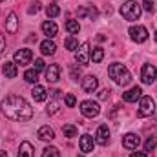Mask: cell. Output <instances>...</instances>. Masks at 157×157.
Listing matches in <instances>:
<instances>
[{
  "mask_svg": "<svg viewBox=\"0 0 157 157\" xmlns=\"http://www.w3.org/2000/svg\"><path fill=\"white\" fill-rule=\"evenodd\" d=\"M35 70H37V71L46 70V64H44V60H42V59H37V60H35Z\"/></svg>",
  "mask_w": 157,
  "mask_h": 157,
  "instance_id": "e575fe53",
  "label": "cell"
},
{
  "mask_svg": "<svg viewBox=\"0 0 157 157\" xmlns=\"http://www.w3.org/2000/svg\"><path fill=\"white\" fill-rule=\"evenodd\" d=\"M130 157H148V155H146V154H143V152H133Z\"/></svg>",
  "mask_w": 157,
  "mask_h": 157,
  "instance_id": "60d3db41",
  "label": "cell"
},
{
  "mask_svg": "<svg viewBox=\"0 0 157 157\" xmlns=\"http://www.w3.org/2000/svg\"><path fill=\"white\" fill-rule=\"evenodd\" d=\"M62 133H64V137H68V139L77 137V126H75V124H66V126H62Z\"/></svg>",
  "mask_w": 157,
  "mask_h": 157,
  "instance_id": "d4e9b609",
  "label": "cell"
},
{
  "mask_svg": "<svg viewBox=\"0 0 157 157\" xmlns=\"http://www.w3.org/2000/svg\"><path fill=\"white\" fill-rule=\"evenodd\" d=\"M154 148H155V139L150 137V139L144 143V150H146V152H154Z\"/></svg>",
  "mask_w": 157,
  "mask_h": 157,
  "instance_id": "1f68e13d",
  "label": "cell"
},
{
  "mask_svg": "<svg viewBox=\"0 0 157 157\" xmlns=\"http://www.w3.org/2000/svg\"><path fill=\"white\" fill-rule=\"evenodd\" d=\"M75 102H77V99H75V95H71V93H68V95H66V106H68V108H73V106H75Z\"/></svg>",
  "mask_w": 157,
  "mask_h": 157,
  "instance_id": "d6a6232c",
  "label": "cell"
},
{
  "mask_svg": "<svg viewBox=\"0 0 157 157\" xmlns=\"http://www.w3.org/2000/svg\"><path fill=\"white\" fill-rule=\"evenodd\" d=\"M64 46H66V49H70V51H77L78 49V40L73 39V37H68V39L64 40Z\"/></svg>",
  "mask_w": 157,
  "mask_h": 157,
  "instance_id": "83f0119b",
  "label": "cell"
},
{
  "mask_svg": "<svg viewBox=\"0 0 157 157\" xmlns=\"http://www.w3.org/2000/svg\"><path fill=\"white\" fill-rule=\"evenodd\" d=\"M31 95H33L35 102H44V101H46V97H48V91H46V88H44V86L35 84V86H33V90H31Z\"/></svg>",
  "mask_w": 157,
  "mask_h": 157,
  "instance_id": "2e32d148",
  "label": "cell"
},
{
  "mask_svg": "<svg viewBox=\"0 0 157 157\" xmlns=\"http://www.w3.org/2000/svg\"><path fill=\"white\" fill-rule=\"evenodd\" d=\"M17 157H33V144L28 143V141L20 143V148H18Z\"/></svg>",
  "mask_w": 157,
  "mask_h": 157,
  "instance_id": "44dd1931",
  "label": "cell"
},
{
  "mask_svg": "<svg viewBox=\"0 0 157 157\" xmlns=\"http://www.w3.org/2000/svg\"><path fill=\"white\" fill-rule=\"evenodd\" d=\"M0 157H7V154H4V152H2V154H0Z\"/></svg>",
  "mask_w": 157,
  "mask_h": 157,
  "instance_id": "7bdbcfd3",
  "label": "cell"
},
{
  "mask_svg": "<svg viewBox=\"0 0 157 157\" xmlns=\"http://www.w3.org/2000/svg\"><path fill=\"white\" fill-rule=\"evenodd\" d=\"M57 112H59V104H57L55 101H53V102H49V104H48V113H49V115H53V113H57Z\"/></svg>",
  "mask_w": 157,
  "mask_h": 157,
  "instance_id": "836d02e7",
  "label": "cell"
},
{
  "mask_svg": "<svg viewBox=\"0 0 157 157\" xmlns=\"http://www.w3.org/2000/svg\"><path fill=\"white\" fill-rule=\"evenodd\" d=\"M4 49H6V39H4V35L0 33V53H2Z\"/></svg>",
  "mask_w": 157,
  "mask_h": 157,
  "instance_id": "74e56055",
  "label": "cell"
},
{
  "mask_svg": "<svg viewBox=\"0 0 157 157\" xmlns=\"http://www.w3.org/2000/svg\"><path fill=\"white\" fill-rule=\"evenodd\" d=\"M80 113H82L84 117L93 119L101 113V108H99V104L93 102V101H84V102H80Z\"/></svg>",
  "mask_w": 157,
  "mask_h": 157,
  "instance_id": "5b68a950",
  "label": "cell"
},
{
  "mask_svg": "<svg viewBox=\"0 0 157 157\" xmlns=\"http://www.w3.org/2000/svg\"><path fill=\"white\" fill-rule=\"evenodd\" d=\"M2 73L6 75V78H15L18 70H17V64L15 62H4L2 64Z\"/></svg>",
  "mask_w": 157,
  "mask_h": 157,
  "instance_id": "e0dca14e",
  "label": "cell"
},
{
  "mask_svg": "<svg viewBox=\"0 0 157 157\" xmlns=\"http://www.w3.org/2000/svg\"><path fill=\"white\" fill-rule=\"evenodd\" d=\"M15 64L18 66H28L29 62H31V59H33V51L31 49H28V48H24V49H18L17 53H15Z\"/></svg>",
  "mask_w": 157,
  "mask_h": 157,
  "instance_id": "52a82bcc",
  "label": "cell"
},
{
  "mask_svg": "<svg viewBox=\"0 0 157 157\" xmlns=\"http://www.w3.org/2000/svg\"><path fill=\"white\" fill-rule=\"evenodd\" d=\"M108 75H110V78H113V82L119 84V86H128L130 80H132V73L128 71V68L124 64H119V62H113L108 68Z\"/></svg>",
  "mask_w": 157,
  "mask_h": 157,
  "instance_id": "7a4b0ae2",
  "label": "cell"
},
{
  "mask_svg": "<svg viewBox=\"0 0 157 157\" xmlns=\"http://www.w3.org/2000/svg\"><path fill=\"white\" fill-rule=\"evenodd\" d=\"M42 31H44V35H48V39H51V37L57 35L59 28L53 20H46V22H42Z\"/></svg>",
  "mask_w": 157,
  "mask_h": 157,
  "instance_id": "ac0fdd59",
  "label": "cell"
},
{
  "mask_svg": "<svg viewBox=\"0 0 157 157\" xmlns=\"http://www.w3.org/2000/svg\"><path fill=\"white\" fill-rule=\"evenodd\" d=\"M155 42H157V31H155Z\"/></svg>",
  "mask_w": 157,
  "mask_h": 157,
  "instance_id": "ee69618b",
  "label": "cell"
},
{
  "mask_svg": "<svg viewBox=\"0 0 157 157\" xmlns=\"http://www.w3.org/2000/svg\"><path fill=\"white\" fill-rule=\"evenodd\" d=\"M154 7H155L154 0H143V9H144V11H148V13H154Z\"/></svg>",
  "mask_w": 157,
  "mask_h": 157,
  "instance_id": "4dcf8cb0",
  "label": "cell"
},
{
  "mask_svg": "<svg viewBox=\"0 0 157 157\" xmlns=\"http://www.w3.org/2000/svg\"><path fill=\"white\" fill-rule=\"evenodd\" d=\"M0 2H2V0H0Z\"/></svg>",
  "mask_w": 157,
  "mask_h": 157,
  "instance_id": "f6af8a7d",
  "label": "cell"
},
{
  "mask_svg": "<svg viewBox=\"0 0 157 157\" xmlns=\"http://www.w3.org/2000/svg\"><path fill=\"white\" fill-rule=\"evenodd\" d=\"M157 78V70L154 64H144L143 70H141V80L144 84H152L154 80Z\"/></svg>",
  "mask_w": 157,
  "mask_h": 157,
  "instance_id": "ba28073f",
  "label": "cell"
},
{
  "mask_svg": "<svg viewBox=\"0 0 157 157\" xmlns=\"http://www.w3.org/2000/svg\"><path fill=\"white\" fill-rule=\"evenodd\" d=\"M95 137H97V143H99L101 146H106V144L110 143V130H108V126H106V124H101Z\"/></svg>",
  "mask_w": 157,
  "mask_h": 157,
  "instance_id": "5bb4252c",
  "label": "cell"
},
{
  "mask_svg": "<svg viewBox=\"0 0 157 157\" xmlns=\"http://www.w3.org/2000/svg\"><path fill=\"white\" fill-rule=\"evenodd\" d=\"M90 59L97 64V62H101L102 59H104V49L102 48H93L91 49V53H90Z\"/></svg>",
  "mask_w": 157,
  "mask_h": 157,
  "instance_id": "603a6c76",
  "label": "cell"
},
{
  "mask_svg": "<svg viewBox=\"0 0 157 157\" xmlns=\"http://www.w3.org/2000/svg\"><path fill=\"white\" fill-rule=\"evenodd\" d=\"M60 78V66L59 64H49V68H46V80L48 82H57Z\"/></svg>",
  "mask_w": 157,
  "mask_h": 157,
  "instance_id": "9a60e30c",
  "label": "cell"
},
{
  "mask_svg": "<svg viewBox=\"0 0 157 157\" xmlns=\"http://www.w3.org/2000/svg\"><path fill=\"white\" fill-rule=\"evenodd\" d=\"M97 86H99V78L95 75H88V77L82 78V90L86 93H93L97 90Z\"/></svg>",
  "mask_w": 157,
  "mask_h": 157,
  "instance_id": "7c38bea8",
  "label": "cell"
},
{
  "mask_svg": "<svg viewBox=\"0 0 157 157\" xmlns=\"http://www.w3.org/2000/svg\"><path fill=\"white\" fill-rule=\"evenodd\" d=\"M40 6H42V4H40L39 0H35V2L31 4V7H29L28 11H29V13H37V11H39V9H40Z\"/></svg>",
  "mask_w": 157,
  "mask_h": 157,
  "instance_id": "d590c367",
  "label": "cell"
},
{
  "mask_svg": "<svg viewBox=\"0 0 157 157\" xmlns=\"http://www.w3.org/2000/svg\"><path fill=\"white\" fill-rule=\"evenodd\" d=\"M75 60H77L78 64H82V66H86L90 62V44L88 42H84L75 51Z\"/></svg>",
  "mask_w": 157,
  "mask_h": 157,
  "instance_id": "9c48e42d",
  "label": "cell"
},
{
  "mask_svg": "<svg viewBox=\"0 0 157 157\" xmlns=\"http://www.w3.org/2000/svg\"><path fill=\"white\" fill-rule=\"evenodd\" d=\"M78 146H80V152H84V154H90V152H93L95 141H93V137H91V135L84 133V135L80 137V141H78Z\"/></svg>",
  "mask_w": 157,
  "mask_h": 157,
  "instance_id": "8fae6325",
  "label": "cell"
},
{
  "mask_svg": "<svg viewBox=\"0 0 157 157\" xmlns=\"http://www.w3.org/2000/svg\"><path fill=\"white\" fill-rule=\"evenodd\" d=\"M128 33H130L132 40L137 42V44H141V42H144V40L148 39V29L144 26H132Z\"/></svg>",
  "mask_w": 157,
  "mask_h": 157,
  "instance_id": "8992f818",
  "label": "cell"
},
{
  "mask_svg": "<svg viewBox=\"0 0 157 157\" xmlns=\"http://www.w3.org/2000/svg\"><path fill=\"white\" fill-rule=\"evenodd\" d=\"M40 51H42V55H55V51H57V44L53 42V40H44L42 44H40Z\"/></svg>",
  "mask_w": 157,
  "mask_h": 157,
  "instance_id": "ffe728a7",
  "label": "cell"
},
{
  "mask_svg": "<svg viewBox=\"0 0 157 157\" xmlns=\"http://www.w3.org/2000/svg\"><path fill=\"white\" fill-rule=\"evenodd\" d=\"M77 15H78V17H86V7H78Z\"/></svg>",
  "mask_w": 157,
  "mask_h": 157,
  "instance_id": "ab89813d",
  "label": "cell"
},
{
  "mask_svg": "<svg viewBox=\"0 0 157 157\" xmlns=\"http://www.w3.org/2000/svg\"><path fill=\"white\" fill-rule=\"evenodd\" d=\"M155 112V101L152 97H141L139 104V117H150Z\"/></svg>",
  "mask_w": 157,
  "mask_h": 157,
  "instance_id": "277c9868",
  "label": "cell"
},
{
  "mask_svg": "<svg viewBox=\"0 0 157 157\" xmlns=\"http://www.w3.org/2000/svg\"><path fill=\"white\" fill-rule=\"evenodd\" d=\"M24 80L26 82H29V84H37V80H39V71L33 68V70H28L26 73H24Z\"/></svg>",
  "mask_w": 157,
  "mask_h": 157,
  "instance_id": "cb8c5ba5",
  "label": "cell"
},
{
  "mask_svg": "<svg viewBox=\"0 0 157 157\" xmlns=\"http://www.w3.org/2000/svg\"><path fill=\"white\" fill-rule=\"evenodd\" d=\"M0 110L2 113L11 121L17 122H24L33 117V108L29 106V102L18 95H7L2 102H0Z\"/></svg>",
  "mask_w": 157,
  "mask_h": 157,
  "instance_id": "6da1fadb",
  "label": "cell"
},
{
  "mask_svg": "<svg viewBox=\"0 0 157 157\" xmlns=\"http://www.w3.org/2000/svg\"><path fill=\"white\" fill-rule=\"evenodd\" d=\"M110 93H112V91H110V90H102V91H101V95H99V97H101V99H102V101H104V99H108V95H110Z\"/></svg>",
  "mask_w": 157,
  "mask_h": 157,
  "instance_id": "f35d334b",
  "label": "cell"
},
{
  "mask_svg": "<svg viewBox=\"0 0 157 157\" xmlns=\"http://www.w3.org/2000/svg\"><path fill=\"white\" fill-rule=\"evenodd\" d=\"M39 139H42V141H53V139H55L53 128H49V126H40L39 128Z\"/></svg>",
  "mask_w": 157,
  "mask_h": 157,
  "instance_id": "7402d4cb",
  "label": "cell"
},
{
  "mask_svg": "<svg viewBox=\"0 0 157 157\" xmlns=\"http://www.w3.org/2000/svg\"><path fill=\"white\" fill-rule=\"evenodd\" d=\"M49 93H51V97H59L60 91H59V90H53V91H49Z\"/></svg>",
  "mask_w": 157,
  "mask_h": 157,
  "instance_id": "b9f144b4",
  "label": "cell"
},
{
  "mask_svg": "<svg viewBox=\"0 0 157 157\" xmlns=\"http://www.w3.org/2000/svg\"><path fill=\"white\" fill-rule=\"evenodd\" d=\"M139 144H141V139H139L137 133H126V135L122 137V146H124L126 150H137Z\"/></svg>",
  "mask_w": 157,
  "mask_h": 157,
  "instance_id": "30bf717a",
  "label": "cell"
},
{
  "mask_svg": "<svg viewBox=\"0 0 157 157\" xmlns=\"http://www.w3.org/2000/svg\"><path fill=\"white\" fill-rule=\"evenodd\" d=\"M42 157H60V152L55 146H48L42 150Z\"/></svg>",
  "mask_w": 157,
  "mask_h": 157,
  "instance_id": "f1b7e54d",
  "label": "cell"
},
{
  "mask_svg": "<svg viewBox=\"0 0 157 157\" xmlns=\"http://www.w3.org/2000/svg\"><path fill=\"white\" fill-rule=\"evenodd\" d=\"M46 15H48V18H55V17L60 15V7H59L57 4H49V6L46 7Z\"/></svg>",
  "mask_w": 157,
  "mask_h": 157,
  "instance_id": "4316f807",
  "label": "cell"
},
{
  "mask_svg": "<svg viewBox=\"0 0 157 157\" xmlns=\"http://www.w3.org/2000/svg\"><path fill=\"white\" fill-rule=\"evenodd\" d=\"M66 31L71 33V35H77L78 31H80V24H78V20H68V22H66Z\"/></svg>",
  "mask_w": 157,
  "mask_h": 157,
  "instance_id": "484cf974",
  "label": "cell"
},
{
  "mask_svg": "<svg viewBox=\"0 0 157 157\" xmlns=\"http://www.w3.org/2000/svg\"><path fill=\"white\" fill-rule=\"evenodd\" d=\"M86 15H88L91 20H95V18L99 17V11H97V7H93V6H88V7H86Z\"/></svg>",
  "mask_w": 157,
  "mask_h": 157,
  "instance_id": "f546056e",
  "label": "cell"
},
{
  "mask_svg": "<svg viewBox=\"0 0 157 157\" xmlns=\"http://www.w3.org/2000/svg\"><path fill=\"white\" fill-rule=\"evenodd\" d=\"M6 29H7V33H17V29H18V18H17V15L15 13H9V17H7V20H6Z\"/></svg>",
  "mask_w": 157,
  "mask_h": 157,
  "instance_id": "d6986e66",
  "label": "cell"
},
{
  "mask_svg": "<svg viewBox=\"0 0 157 157\" xmlns=\"http://www.w3.org/2000/svg\"><path fill=\"white\" fill-rule=\"evenodd\" d=\"M141 6L135 2V0H128V2H124L122 6H121V15H122V18H126V20H137L139 17H141Z\"/></svg>",
  "mask_w": 157,
  "mask_h": 157,
  "instance_id": "3957f363",
  "label": "cell"
},
{
  "mask_svg": "<svg viewBox=\"0 0 157 157\" xmlns=\"http://www.w3.org/2000/svg\"><path fill=\"white\" fill-rule=\"evenodd\" d=\"M70 75H71V78H73V80H77V78H78V75H80V70L73 66V68H71V71H70Z\"/></svg>",
  "mask_w": 157,
  "mask_h": 157,
  "instance_id": "8d00e7d4",
  "label": "cell"
},
{
  "mask_svg": "<svg viewBox=\"0 0 157 157\" xmlns=\"http://www.w3.org/2000/svg\"><path fill=\"white\" fill-rule=\"evenodd\" d=\"M141 97H143V90H141L139 86H133L132 90H128L126 93H122V99H124L126 102H137Z\"/></svg>",
  "mask_w": 157,
  "mask_h": 157,
  "instance_id": "4fadbf2b",
  "label": "cell"
}]
</instances>
